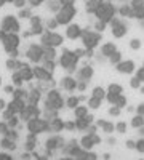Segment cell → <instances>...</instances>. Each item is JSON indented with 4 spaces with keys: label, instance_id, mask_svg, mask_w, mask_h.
<instances>
[{
    "label": "cell",
    "instance_id": "obj_1",
    "mask_svg": "<svg viewBox=\"0 0 144 160\" xmlns=\"http://www.w3.org/2000/svg\"><path fill=\"white\" fill-rule=\"evenodd\" d=\"M0 38H2L3 48L11 53V56H16V48L19 47V37L13 32H0Z\"/></svg>",
    "mask_w": 144,
    "mask_h": 160
},
{
    "label": "cell",
    "instance_id": "obj_2",
    "mask_svg": "<svg viewBox=\"0 0 144 160\" xmlns=\"http://www.w3.org/2000/svg\"><path fill=\"white\" fill-rule=\"evenodd\" d=\"M95 15L98 18V21H102V22H111L115 16V7L112 3H106V2H102V5L95 11Z\"/></svg>",
    "mask_w": 144,
    "mask_h": 160
},
{
    "label": "cell",
    "instance_id": "obj_3",
    "mask_svg": "<svg viewBox=\"0 0 144 160\" xmlns=\"http://www.w3.org/2000/svg\"><path fill=\"white\" fill-rule=\"evenodd\" d=\"M75 16V8L74 5H62L58 11H56V21L58 24H69L72 21V18Z\"/></svg>",
    "mask_w": 144,
    "mask_h": 160
},
{
    "label": "cell",
    "instance_id": "obj_4",
    "mask_svg": "<svg viewBox=\"0 0 144 160\" xmlns=\"http://www.w3.org/2000/svg\"><path fill=\"white\" fill-rule=\"evenodd\" d=\"M77 62H78V55H75L74 51H69V50L64 51L61 55V58H59V64L66 71H74Z\"/></svg>",
    "mask_w": 144,
    "mask_h": 160
},
{
    "label": "cell",
    "instance_id": "obj_5",
    "mask_svg": "<svg viewBox=\"0 0 144 160\" xmlns=\"http://www.w3.org/2000/svg\"><path fill=\"white\" fill-rule=\"evenodd\" d=\"M82 42H83V47L87 50H93L98 47V43L101 42V35L96 34L95 31H83L82 32Z\"/></svg>",
    "mask_w": 144,
    "mask_h": 160
},
{
    "label": "cell",
    "instance_id": "obj_6",
    "mask_svg": "<svg viewBox=\"0 0 144 160\" xmlns=\"http://www.w3.org/2000/svg\"><path fill=\"white\" fill-rule=\"evenodd\" d=\"M42 43L43 47H50V48H56L62 43V37L58 32L53 31H48L45 34H42Z\"/></svg>",
    "mask_w": 144,
    "mask_h": 160
},
{
    "label": "cell",
    "instance_id": "obj_7",
    "mask_svg": "<svg viewBox=\"0 0 144 160\" xmlns=\"http://www.w3.org/2000/svg\"><path fill=\"white\" fill-rule=\"evenodd\" d=\"M62 104H64V101H62L61 95H59L56 90L48 91V95H47V108H48V109L58 111L59 108H62Z\"/></svg>",
    "mask_w": 144,
    "mask_h": 160
},
{
    "label": "cell",
    "instance_id": "obj_8",
    "mask_svg": "<svg viewBox=\"0 0 144 160\" xmlns=\"http://www.w3.org/2000/svg\"><path fill=\"white\" fill-rule=\"evenodd\" d=\"M2 31H3V32H13V34H16V32L19 31V22H18V19H16L15 16H11V15L5 16L3 21H2Z\"/></svg>",
    "mask_w": 144,
    "mask_h": 160
},
{
    "label": "cell",
    "instance_id": "obj_9",
    "mask_svg": "<svg viewBox=\"0 0 144 160\" xmlns=\"http://www.w3.org/2000/svg\"><path fill=\"white\" fill-rule=\"evenodd\" d=\"M111 29H112V34H114V37H117V38H120V37H123L125 34H127V24L122 21V19H112L111 21Z\"/></svg>",
    "mask_w": 144,
    "mask_h": 160
},
{
    "label": "cell",
    "instance_id": "obj_10",
    "mask_svg": "<svg viewBox=\"0 0 144 160\" xmlns=\"http://www.w3.org/2000/svg\"><path fill=\"white\" fill-rule=\"evenodd\" d=\"M122 93H123L122 85H119V83H111V85L107 87V91H106V98H107V101H109L111 104H114L115 99L119 98Z\"/></svg>",
    "mask_w": 144,
    "mask_h": 160
},
{
    "label": "cell",
    "instance_id": "obj_11",
    "mask_svg": "<svg viewBox=\"0 0 144 160\" xmlns=\"http://www.w3.org/2000/svg\"><path fill=\"white\" fill-rule=\"evenodd\" d=\"M27 58L32 61V62H38L42 58H43V48L40 47V45H35V43H32L29 48H27Z\"/></svg>",
    "mask_w": 144,
    "mask_h": 160
},
{
    "label": "cell",
    "instance_id": "obj_12",
    "mask_svg": "<svg viewBox=\"0 0 144 160\" xmlns=\"http://www.w3.org/2000/svg\"><path fill=\"white\" fill-rule=\"evenodd\" d=\"M99 136H96L95 133H90V135H85L83 138H82V149H91L93 146H96V144H99Z\"/></svg>",
    "mask_w": 144,
    "mask_h": 160
},
{
    "label": "cell",
    "instance_id": "obj_13",
    "mask_svg": "<svg viewBox=\"0 0 144 160\" xmlns=\"http://www.w3.org/2000/svg\"><path fill=\"white\" fill-rule=\"evenodd\" d=\"M115 66H117V71L122 72V74H132V72H135V62L132 59L120 61L119 64H115Z\"/></svg>",
    "mask_w": 144,
    "mask_h": 160
},
{
    "label": "cell",
    "instance_id": "obj_14",
    "mask_svg": "<svg viewBox=\"0 0 144 160\" xmlns=\"http://www.w3.org/2000/svg\"><path fill=\"white\" fill-rule=\"evenodd\" d=\"M66 34L69 38H78V37H82V29L77 24H71V26H67Z\"/></svg>",
    "mask_w": 144,
    "mask_h": 160
},
{
    "label": "cell",
    "instance_id": "obj_15",
    "mask_svg": "<svg viewBox=\"0 0 144 160\" xmlns=\"http://www.w3.org/2000/svg\"><path fill=\"white\" fill-rule=\"evenodd\" d=\"M34 75L38 80H51V72L45 68H35L34 69Z\"/></svg>",
    "mask_w": 144,
    "mask_h": 160
},
{
    "label": "cell",
    "instance_id": "obj_16",
    "mask_svg": "<svg viewBox=\"0 0 144 160\" xmlns=\"http://www.w3.org/2000/svg\"><path fill=\"white\" fill-rule=\"evenodd\" d=\"M91 75H93V69L90 66H85V68H82L78 71V77H80V80H85V82H88L91 78Z\"/></svg>",
    "mask_w": 144,
    "mask_h": 160
},
{
    "label": "cell",
    "instance_id": "obj_17",
    "mask_svg": "<svg viewBox=\"0 0 144 160\" xmlns=\"http://www.w3.org/2000/svg\"><path fill=\"white\" fill-rule=\"evenodd\" d=\"M91 123V117L87 115V117H82V118H77V122H75V127L78 130H87Z\"/></svg>",
    "mask_w": 144,
    "mask_h": 160
},
{
    "label": "cell",
    "instance_id": "obj_18",
    "mask_svg": "<svg viewBox=\"0 0 144 160\" xmlns=\"http://www.w3.org/2000/svg\"><path fill=\"white\" fill-rule=\"evenodd\" d=\"M62 87L64 90H67V91H72L77 88V80H74L72 77H66V78H62Z\"/></svg>",
    "mask_w": 144,
    "mask_h": 160
},
{
    "label": "cell",
    "instance_id": "obj_19",
    "mask_svg": "<svg viewBox=\"0 0 144 160\" xmlns=\"http://www.w3.org/2000/svg\"><path fill=\"white\" fill-rule=\"evenodd\" d=\"M115 51H117V48H115V45H114V43H111V42H109V43H106V45L102 47V55L106 56V58H111Z\"/></svg>",
    "mask_w": 144,
    "mask_h": 160
},
{
    "label": "cell",
    "instance_id": "obj_20",
    "mask_svg": "<svg viewBox=\"0 0 144 160\" xmlns=\"http://www.w3.org/2000/svg\"><path fill=\"white\" fill-rule=\"evenodd\" d=\"M101 5H102V0H88L87 2V10L91 11V13H95Z\"/></svg>",
    "mask_w": 144,
    "mask_h": 160
},
{
    "label": "cell",
    "instance_id": "obj_21",
    "mask_svg": "<svg viewBox=\"0 0 144 160\" xmlns=\"http://www.w3.org/2000/svg\"><path fill=\"white\" fill-rule=\"evenodd\" d=\"M98 125L102 128V131H106V133H112L115 125L111 123V122H106V120H98Z\"/></svg>",
    "mask_w": 144,
    "mask_h": 160
},
{
    "label": "cell",
    "instance_id": "obj_22",
    "mask_svg": "<svg viewBox=\"0 0 144 160\" xmlns=\"http://www.w3.org/2000/svg\"><path fill=\"white\" fill-rule=\"evenodd\" d=\"M119 13H120L122 16L133 18V8H132V5H122V7H120V10H119Z\"/></svg>",
    "mask_w": 144,
    "mask_h": 160
},
{
    "label": "cell",
    "instance_id": "obj_23",
    "mask_svg": "<svg viewBox=\"0 0 144 160\" xmlns=\"http://www.w3.org/2000/svg\"><path fill=\"white\" fill-rule=\"evenodd\" d=\"M87 115H88L87 106H77V108H75V117L77 118H82V117H87Z\"/></svg>",
    "mask_w": 144,
    "mask_h": 160
},
{
    "label": "cell",
    "instance_id": "obj_24",
    "mask_svg": "<svg viewBox=\"0 0 144 160\" xmlns=\"http://www.w3.org/2000/svg\"><path fill=\"white\" fill-rule=\"evenodd\" d=\"M132 127H135V128L144 127V117H142V115H135V117L132 118Z\"/></svg>",
    "mask_w": 144,
    "mask_h": 160
},
{
    "label": "cell",
    "instance_id": "obj_25",
    "mask_svg": "<svg viewBox=\"0 0 144 160\" xmlns=\"http://www.w3.org/2000/svg\"><path fill=\"white\" fill-rule=\"evenodd\" d=\"M78 102H80V98H77V96H69V98H67V101H66V104L69 106V108H72V109H75V108H77Z\"/></svg>",
    "mask_w": 144,
    "mask_h": 160
},
{
    "label": "cell",
    "instance_id": "obj_26",
    "mask_svg": "<svg viewBox=\"0 0 144 160\" xmlns=\"http://www.w3.org/2000/svg\"><path fill=\"white\" fill-rule=\"evenodd\" d=\"M93 96L98 98V99H102L104 96H106V91H104L101 87H96V88H93Z\"/></svg>",
    "mask_w": 144,
    "mask_h": 160
},
{
    "label": "cell",
    "instance_id": "obj_27",
    "mask_svg": "<svg viewBox=\"0 0 144 160\" xmlns=\"http://www.w3.org/2000/svg\"><path fill=\"white\" fill-rule=\"evenodd\" d=\"M125 104H127V98H125L123 95H120L119 98L115 99V102H114V106H117V108H120V109L125 108Z\"/></svg>",
    "mask_w": 144,
    "mask_h": 160
},
{
    "label": "cell",
    "instance_id": "obj_28",
    "mask_svg": "<svg viewBox=\"0 0 144 160\" xmlns=\"http://www.w3.org/2000/svg\"><path fill=\"white\" fill-rule=\"evenodd\" d=\"M99 104H101V99H98V98H95V96L88 101V106H90L91 109H98V108H99Z\"/></svg>",
    "mask_w": 144,
    "mask_h": 160
},
{
    "label": "cell",
    "instance_id": "obj_29",
    "mask_svg": "<svg viewBox=\"0 0 144 160\" xmlns=\"http://www.w3.org/2000/svg\"><path fill=\"white\" fill-rule=\"evenodd\" d=\"M109 61H111V62H114V64H119V62L122 61V55H120L119 51H115L114 55H112V56L109 58Z\"/></svg>",
    "mask_w": 144,
    "mask_h": 160
},
{
    "label": "cell",
    "instance_id": "obj_30",
    "mask_svg": "<svg viewBox=\"0 0 144 160\" xmlns=\"http://www.w3.org/2000/svg\"><path fill=\"white\" fill-rule=\"evenodd\" d=\"M133 18H136V19H144V8L133 10Z\"/></svg>",
    "mask_w": 144,
    "mask_h": 160
},
{
    "label": "cell",
    "instance_id": "obj_31",
    "mask_svg": "<svg viewBox=\"0 0 144 160\" xmlns=\"http://www.w3.org/2000/svg\"><path fill=\"white\" fill-rule=\"evenodd\" d=\"M132 8H133V10L144 8V0H132Z\"/></svg>",
    "mask_w": 144,
    "mask_h": 160
},
{
    "label": "cell",
    "instance_id": "obj_32",
    "mask_svg": "<svg viewBox=\"0 0 144 160\" xmlns=\"http://www.w3.org/2000/svg\"><path fill=\"white\" fill-rule=\"evenodd\" d=\"M115 128H117V131H119V133H125L127 131V123L125 122H119V123L115 125Z\"/></svg>",
    "mask_w": 144,
    "mask_h": 160
},
{
    "label": "cell",
    "instance_id": "obj_33",
    "mask_svg": "<svg viewBox=\"0 0 144 160\" xmlns=\"http://www.w3.org/2000/svg\"><path fill=\"white\" fill-rule=\"evenodd\" d=\"M130 47H132L133 50H138L141 47V42H139L138 38H133V40H130Z\"/></svg>",
    "mask_w": 144,
    "mask_h": 160
},
{
    "label": "cell",
    "instance_id": "obj_34",
    "mask_svg": "<svg viewBox=\"0 0 144 160\" xmlns=\"http://www.w3.org/2000/svg\"><path fill=\"white\" fill-rule=\"evenodd\" d=\"M130 85H132L133 88H139V85H141V80H139L138 77H133L132 80H130Z\"/></svg>",
    "mask_w": 144,
    "mask_h": 160
},
{
    "label": "cell",
    "instance_id": "obj_35",
    "mask_svg": "<svg viewBox=\"0 0 144 160\" xmlns=\"http://www.w3.org/2000/svg\"><path fill=\"white\" fill-rule=\"evenodd\" d=\"M136 151H139V152H144V139H139L138 142H136V148H135Z\"/></svg>",
    "mask_w": 144,
    "mask_h": 160
},
{
    "label": "cell",
    "instance_id": "obj_36",
    "mask_svg": "<svg viewBox=\"0 0 144 160\" xmlns=\"http://www.w3.org/2000/svg\"><path fill=\"white\" fill-rule=\"evenodd\" d=\"M109 114H111V115H119V114H120V108H117V106H112V108L109 109Z\"/></svg>",
    "mask_w": 144,
    "mask_h": 160
},
{
    "label": "cell",
    "instance_id": "obj_37",
    "mask_svg": "<svg viewBox=\"0 0 144 160\" xmlns=\"http://www.w3.org/2000/svg\"><path fill=\"white\" fill-rule=\"evenodd\" d=\"M95 29H98V31H104V29H106V22L98 21V22L95 24Z\"/></svg>",
    "mask_w": 144,
    "mask_h": 160
},
{
    "label": "cell",
    "instance_id": "obj_38",
    "mask_svg": "<svg viewBox=\"0 0 144 160\" xmlns=\"http://www.w3.org/2000/svg\"><path fill=\"white\" fill-rule=\"evenodd\" d=\"M136 77L141 80V82H144V68L138 69V72H136Z\"/></svg>",
    "mask_w": 144,
    "mask_h": 160
},
{
    "label": "cell",
    "instance_id": "obj_39",
    "mask_svg": "<svg viewBox=\"0 0 144 160\" xmlns=\"http://www.w3.org/2000/svg\"><path fill=\"white\" fill-rule=\"evenodd\" d=\"M24 3H26V0H15V5H16L18 8H22Z\"/></svg>",
    "mask_w": 144,
    "mask_h": 160
},
{
    "label": "cell",
    "instance_id": "obj_40",
    "mask_svg": "<svg viewBox=\"0 0 144 160\" xmlns=\"http://www.w3.org/2000/svg\"><path fill=\"white\" fill-rule=\"evenodd\" d=\"M138 115H142L144 117V104H139L138 106Z\"/></svg>",
    "mask_w": 144,
    "mask_h": 160
},
{
    "label": "cell",
    "instance_id": "obj_41",
    "mask_svg": "<svg viewBox=\"0 0 144 160\" xmlns=\"http://www.w3.org/2000/svg\"><path fill=\"white\" fill-rule=\"evenodd\" d=\"M74 2H75V0H59L61 5H72Z\"/></svg>",
    "mask_w": 144,
    "mask_h": 160
},
{
    "label": "cell",
    "instance_id": "obj_42",
    "mask_svg": "<svg viewBox=\"0 0 144 160\" xmlns=\"http://www.w3.org/2000/svg\"><path fill=\"white\" fill-rule=\"evenodd\" d=\"M29 2H31V5H35V7H37V5H40L43 0H29Z\"/></svg>",
    "mask_w": 144,
    "mask_h": 160
},
{
    "label": "cell",
    "instance_id": "obj_43",
    "mask_svg": "<svg viewBox=\"0 0 144 160\" xmlns=\"http://www.w3.org/2000/svg\"><path fill=\"white\" fill-rule=\"evenodd\" d=\"M0 160H11V157L7 154H0Z\"/></svg>",
    "mask_w": 144,
    "mask_h": 160
},
{
    "label": "cell",
    "instance_id": "obj_44",
    "mask_svg": "<svg viewBox=\"0 0 144 160\" xmlns=\"http://www.w3.org/2000/svg\"><path fill=\"white\" fill-rule=\"evenodd\" d=\"M59 160H74L72 157H62V158H59Z\"/></svg>",
    "mask_w": 144,
    "mask_h": 160
},
{
    "label": "cell",
    "instance_id": "obj_45",
    "mask_svg": "<svg viewBox=\"0 0 144 160\" xmlns=\"http://www.w3.org/2000/svg\"><path fill=\"white\" fill-rule=\"evenodd\" d=\"M139 133H141V135H144V127H141V131Z\"/></svg>",
    "mask_w": 144,
    "mask_h": 160
},
{
    "label": "cell",
    "instance_id": "obj_46",
    "mask_svg": "<svg viewBox=\"0 0 144 160\" xmlns=\"http://www.w3.org/2000/svg\"><path fill=\"white\" fill-rule=\"evenodd\" d=\"M0 2H15V0H0Z\"/></svg>",
    "mask_w": 144,
    "mask_h": 160
},
{
    "label": "cell",
    "instance_id": "obj_47",
    "mask_svg": "<svg viewBox=\"0 0 144 160\" xmlns=\"http://www.w3.org/2000/svg\"><path fill=\"white\" fill-rule=\"evenodd\" d=\"M142 68H144V64H142Z\"/></svg>",
    "mask_w": 144,
    "mask_h": 160
}]
</instances>
